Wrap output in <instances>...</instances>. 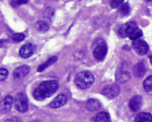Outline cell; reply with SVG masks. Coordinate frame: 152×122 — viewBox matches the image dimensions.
<instances>
[{
  "label": "cell",
  "instance_id": "obj_1",
  "mask_svg": "<svg viewBox=\"0 0 152 122\" xmlns=\"http://www.w3.org/2000/svg\"><path fill=\"white\" fill-rule=\"evenodd\" d=\"M58 87L59 84L56 80L44 81L34 90L33 97L37 101H43L52 96Z\"/></svg>",
  "mask_w": 152,
  "mask_h": 122
},
{
  "label": "cell",
  "instance_id": "obj_2",
  "mask_svg": "<svg viewBox=\"0 0 152 122\" xmlns=\"http://www.w3.org/2000/svg\"><path fill=\"white\" fill-rule=\"evenodd\" d=\"M94 81V75L89 71L80 72L75 77V84L81 89H86L90 87Z\"/></svg>",
  "mask_w": 152,
  "mask_h": 122
},
{
  "label": "cell",
  "instance_id": "obj_3",
  "mask_svg": "<svg viewBox=\"0 0 152 122\" xmlns=\"http://www.w3.org/2000/svg\"><path fill=\"white\" fill-rule=\"evenodd\" d=\"M107 47L104 41L101 39L95 42V47L93 51V54L95 59L98 61H102L107 54Z\"/></svg>",
  "mask_w": 152,
  "mask_h": 122
},
{
  "label": "cell",
  "instance_id": "obj_4",
  "mask_svg": "<svg viewBox=\"0 0 152 122\" xmlns=\"http://www.w3.org/2000/svg\"><path fill=\"white\" fill-rule=\"evenodd\" d=\"M14 104L16 110L21 113L28 111V97L23 93H19L14 100Z\"/></svg>",
  "mask_w": 152,
  "mask_h": 122
},
{
  "label": "cell",
  "instance_id": "obj_5",
  "mask_svg": "<svg viewBox=\"0 0 152 122\" xmlns=\"http://www.w3.org/2000/svg\"><path fill=\"white\" fill-rule=\"evenodd\" d=\"M120 87L117 84H113L107 85L104 87L102 91L103 95L109 98L114 99L119 94Z\"/></svg>",
  "mask_w": 152,
  "mask_h": 122
},
{
  "label": "cell",
  "instance_id": "obj_6",
  "mask_svg": "<svg viewBox=\"0 0 152 122\" xmlns=\"http://www.w3.org/2000/svg\"><path fill=\"white\" fill-rule=\"evenodd\" d=\"M116 78L120 82H126L130 78V73L127 67L125 65H121L118 68L116 72Z\"/></svg>",
  "mask_w": 152,
  "mask_h": 122
},
{
  "label": "cell",
  "instance_id": "obj_7",
  "mask_svg": "<svg viewBox=\"0 0 152 122\" xmlns=\"http://www.w3.org/2000/svg\"><path fill=\"white\" fill-rule=\"evenodd\" d=\"M132 46L135 51L139 55H145L149 51L148 44L145 41L142 39L134 40Z\"/></svg>",
  "mask_w": 152,
  "mask_h": 122
},
{
  "label": "cell",
  "instance_id": "obj_8",
  "mask_svg": "<svg viewBox=\"0 0 152 122\" xmlns=\"http://www.w3.org/2000/svg\"><path fill=\"white\" fill-rule=\"evenodd\" d=\"M137 27H138L137 23L134 21H130L122 26L119 28L118 33L120 36L125 38L128 37L130 33Z\"/></svg>",
  "mask_w": 152,
  "mask_h": 122
},
{
  "label": "cell",
  "instance_id": "obj_9",
  "mask_svg": "<svg viewBox=\"0 0 152 122\" xmlns=\"http://www.w3.org/2000/svg\"><path fill=\"white\" fill-rule=\"evenodd\" d=\"M67 98L66 95L61 94L56 96L50 104L49 106L52 108H60L66 104L67 102Z\"/></svg>",
  "mask_w": 152,
  "mask_h": 122
},
{
  "label": "cell",
  "instance_id": "obj_10",
  "mask_svg": "<svg viewBox=\"0 0 152 122\" xmlns=\"http://www.w3.org/2000/svg\"><path fill=\"white\" fill-rule=\"evenodd\" d=\"M35 51V46L31 43L25 44L19 51V55L23 58H28L31 57Z\"/></svg>",
  "mask_w": 152,
  "mask_h": 122
},
{
  "label": "cell",
  "instance_id": "obj_11",
  "mask_svg": "<svg viewBox=\"0 0 152 122\" xmlns=\"http://www.w3.org/2000/svg\"><path fill=\"white\" fill-rule=\"evenodd\" d=\"M31 70V67L27 65L18 67L13 72V77L15 79H20L26 76Z\"/></svg>",
  "mask_w": 152,
  "mask_h": 122
},
{
  "label": "cell",
  "instance_id": "obj_12",
  "mask_svg": "<svg viewBox=\"0 0 152 122\" xmlns=\"http://www.w3.org/2000/svg\"><path fill=\"white\" fill-rule=\"evenodd\" d=\"M13 99L12 96H6L1 102V112L2 113H7L10 111L12 107Z\"/></svg>",
  "mask_w": 152,
  "mask_h": 122
},
{
  "label": "cell",
  "instance_id": "obj_13",
  "mask_svg": "<svg viewBox=\"0 0 152 122\" xmlns=\"http://www.w3.org/2000/svg\"><path fill=\"white\" fill-rule=\"evenodd\" d=\"M142 104V100L141 96L136 95L131 98L129 101V107L132 111L137 112L140 110Z\"/></svg>",
  "mask_w": 152,
  "mask_h": 122
},
{
  "label": "cell",
  "instance_id": "obj_14",
  "mask_svg": "<svg viewBox=\"0 0 152 122\" xmlns=\"http://www.w3.org/2000/svg\"><path fill=\"white\" fill-rule=\"evenodd\" d=\"M146 72L145 65L142 62L137 64L133 69V73L137 77H142Z\"/></svg>",
  "mask_w": 152,
  "mask_h": 122
},
{
  "label": "cell",
  "instance_id": "obj_15",
  "mask_svg": "<svg viewBox=\"0 0 152 122\" xmlns=\"http://www.w3.org/2000/svg\"><path fill=\"white\" fill-rule=\"evenodd\" d=\"M100 102L96 99H90L86 103V108L89 111L94 112L100 108Z\"/></svg>",
  "mask_w": 152,
  "mask_h": 122
},
{
  "label": "cell",
  "instance_id": "obj_16",
  "mask_svg": "<svg viewBox=\"0 0 152 122\" xmlns=\"http://www.w3.org/2000/svg\"><path fill=\"white\" fill-rule=\"evenodd\" d=\"M93 121L97 122H111V120L109 113L106 112H100L94 117Z\"/></svg>",
  "mask_w": 152,
  "mask_h": 122
},
{
  "label": "cell",
  "instance_id": "obj_17",
  "mask_svg": "<svg viewBox=\"0 0 152 122\" xmlns=\"http://www.w3.org/2000/svg\"><path fill=\"white\" fill-rule=\"evenodd\" d=\"M134 122H152V115L147 112H140L135 118Z\"/></svg>",
  "mask_w": 152,
  "mask_h": 122
},
{
  "label": "cell",
  "instance_id": "obj_18",
  "mask_svg": "<svg viewBox=\"0 0 152 122\" xmlns=\"http://www.w3.org/2000/svg\"><path fill=\"white\" fill-rule=\"evenodd\" d=\"M57 61V57L56 56H53L52 57L49 58L48 60L46 61L45 62L43 63L42 64L40 65L38 67L37 69V71L40 72L43 71V70H45L46 68L48 67L49 66H51V65L53 64Z\"/></svg>",
  "mask_w": 152,
  "mask_h": 122
},
{
  "label": "cell",
  "instance_id": "obj_19",
  "mask_svg": "<svg viewBox=\"0 0 152 122\" xmlns=\"http://www.w3.org/2000/svg\"><path fill=\"white\" fill-rule=\"evenodd\" d=\"M35 27L38 32L43 33L47 32L49 29V26L48 23L46 21H38L36 24Z\"/></svg>",
  "mask_w": 152,
  "mask_h": 122
},
{
  "label": "cell",
  "instance_id": "obj_20",
  "mask_svg": "<svg viewBox=\"0 0 152 122\" xmlns=\"http://www.w3.org/2000/svg\"><path fill=\"white\" fill-rule=\"evenodd\" d=\"M142 35H143L142 32L138 27H137L130 33L128 37L131 40L134 41L140 38V37L142 36Z\"/></svg>",
  "mask_w": 152,
  "mask_h": 122
},
{
  "label": "cell",
  "instance_id": "obj_21",
  "mask_svg": "<svg viewBox=\"0 0 152 122\" xmlns=\"http://www.w3.org/2000/svg\"><path fill=\"white\" fill-rule=\"evenodd\" d=\"M143 87L148 93L152 92V75L149 76L144 80Z\"/></svg>",
  "mask_w": 152,
  "mask_h": 122
},
{
  "label": "cell",
  "instance_id": "obj_22",
  "mask_svg": "<svg viewBox=\"0 0 152 122\" xmlns=\"http://www.w3.org/2000/svg\"><path fill=\"white\" fill-rule=\"evenodd\" d=\"M120 12L123 16H127L130 12V7L127 3L121 5L120 8Z\"/></svg>",
  "mask_w": 152,
  "mask_h": 122
},
{
  "label": "cell",
  "instance_id": "obj_23",
  "mask_svg": "<svg viewBox=\"0 0 152 122\" xmlns=\"http://www.w3.org/2000/svg\"><path fill=\"white\" fill-rule=\"evenodd\" d=\"M26 36L23 33H15L12 36V40L16 42H19L24 40Z\"/></svg>",
  "mask_w": 152,
  "mask_h": 122
},
{
  "label": "cell",
  "instance_id": "obj_24",
  "mask_svg": "<svg viewBox=\"0 0 152 122\" xmlns=\"http://www.w3.org/2000/svg\"><path fill=\"white\" fill-rule=\"evenodd\" d=\"M28 2V0H12L11 2V5L12 7L15 8L27 3Z\"/></svg>",
  "mask_w": 152,
  "mask_h": 122
},
{
  "label": "cell",
  "instance_id": "obj_25",
  "mask_svg": "<svg viewBox=\"0 0 152 122\" xmlns=\"http://www.w3.org/2000/svg\"><path fill=\"white\" fill-rule=\"evenodd\" d=\"M8 75V71L4 68H1L0 69V80L4 81L7 79Z\"/></svg>",
  "mask_w": 152,
  "mask_h": 122
},
{
  "label": "cell",
  "instance_id": "obj_26",
  "mask_svg": "<svg viewBox=\"0 0 152 122\" xmlns=\"http://www.w3.org/2000/svg\"><path fill=\"white\" fill-rule=\"evenodd\" d=\"M124 2V0H111L110 4L112 8L115 9L122 5Z\"/></svg>",
  "mask_w": 152,
  "mask_h": 122
},
{
  "label": "cell",
  "instance_id": "obj_27",
  "mask_svg": "<svg viewBox=\"0 0 152 122\" xmlns=\"http://www.w3.org/2000/svg\"><path fill=\"white\" fill-rule=\"evenodd\" d=\"M54 12V11L51 8H48L44 13V15L46 18H50L53 15Z\"/></svg>",
  "mask_w": 152,
  "mask_h": 122
},
{
  "label": "cell",
  "instance_id": "obj_28",
  "mask_svg": "<svg viewBox=\"0 0 152 122\" xmlns=\"http://www.w3.org/2000/svg\"><path fill=\"white\" fill-rule=\"evenodd\" d=\"M6 122H19L21 121V120H19V119H18V118H12L11 119H8L7 120H6Z\"/></svg>",
  "mask_w": 152,
  "mask_h": 122
},
{
  "label": "cell",
  "instance_id": "obj_29",
  "mask_svg": "<svg viewBox=\"0 0 152 122\" xmlns=\"http://www.w3.org/2000/svg\"><path fill=\"white\" fill-rule=\"evenodd\" d=\"M150 60L151 63L152 64V56H151L150 57Z\"/></svg>",
  "mask_w": 152,
  "mask_h": 122
},
{
  "label": "cell",
  "instance_id": "obj_30",
  "mask_svg": "<svg viewBox=\"0 0 152 122\" xmlns=\"http://www.w3.org/2000/svg\"><path fill=\"white\" fill-rule=\"evenodd\" d=\"M145 1H147V2H151L152 0H145Z\"/></svg>",
  "mask_w": 152,
  "mask_h": 122
}]
</instances>
